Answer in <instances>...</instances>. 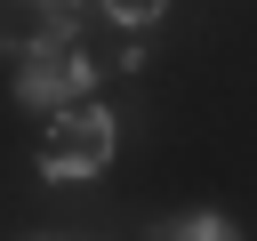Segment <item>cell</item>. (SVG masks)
<instances>
[{
    "instance_id": "1",
    "label": "cell",
    "mask_w": 257,
    "mask_h": 241,
    "mask_svg": "<svg viewBox=\"0 0 257 241\" xmlns=\"http://www.w3.org/2000/svg\"><path fill=\"white\" fill-rule=\"evenodd\" d=\"M112 112L96 104V96H72V104H56V112H40V177L48 185H88V177H104V161H112Z\"/></svg>"
},
{
    "instance_id": "2",
    "label": "cell",
    "mask_w": 257,
    "mask_h": 241,
    "mask_svg": "<svg viewBox=\"0 0 257 241\" xmlns=\"http://www.w3.org/2000/svg\"><path fill=\"white\" fill-rule=\"evenodd\" d=\"M88 88H96V64L80 56V32H72V40H32V48H16V104L56 112V104H72V96H88Z\"/></svg>"
},
{
    "instance_id": "3",
    "label": "cell",
    "mask_w": 257,
    "mask_h": 241,
    "mask_svg": "<svg viewBox=\"0 0 257 241\" xmlns=\"http://www.w3.org/2000/svg\"><path fill=\"white\" fill-rule=\"evenodd\" d=\"M80 32V0H0V48H32V40H72Z\"/></svg>"
},
{
    "instance_id": "4",
    "label": "cell",
    "mask_w": 257,
    "mask_h": 241,
    "mask_svg": "<svg viewBox=\"0 0 257 241\" xmlns=\"http://www.w3.org/2000/svg\"><path fill=\"white\" fill-rule=\"evenodd\" d=\"M161 233H177V241H225L233 225H225L217 209H193V217H177V225H161Z\"/></svg>"
},
{
    "instance_id": "5",
    "label": "cell",
    "mask_w": 257,
    "mask_h": 241,
    "mask_svg": "<svg viewBox=\"0 0 257 241\" xmlns=\"http://www.w3.org/2000/svg\"><path fill=\"white\" fill-rule=\"evenodd\" d=\"M96 8H104V16L120 24V32H145V24H153V16L169 8V0H96Z\"/></svg>"
}]
</instances>
